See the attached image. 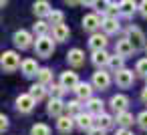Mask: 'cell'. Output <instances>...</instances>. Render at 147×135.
I'll return each mask as SVG.
<instances>
[{
    "mask_svg": "<svg viewBox=\"0 0 147 135\" xmlns=\"http://www.w3.org/2000/svg\"><path fill=\"white\" fill-rule=\"evenodd\" d=\"M115 81L121 89H129L133 85V71H127V69H121L115 73Z\"/></svg>",
    "mask_w": 147,
    "mask_h": 135,
    "instance_id": "cell-5",
    "label": "cell"
},
{
    "mask_svg": "<svg viewBox=\"0 0 147 135\" xmlns=\"http://www.w3.org/2000/svg\"><path fill=\"white\" fill-rule=\"evenodd\" d=\"M109 61H111V57L105 53V49L93 51V65L95 67H105V65H109Z\"/></svg>",
    "mask_w": 147,
    "mask_h": 135,
    "instance_id": "cell-18",
    "label": "cell"
},
{
    "mask_svg": "<svg viewBox=\"0 0 147 135\" xmlns=\"http://www.w3.org/2000/svg\"><path fill=\"white\" fill-rule=\"evenodd\" d=\"M75 93H77V97H79L81 101H89L93 89H91V85H87V83H79L77 89H75Z\"/></svg>",
    "mask_w": 147,
    "mask_h": 135,
    "instance_id": "cell-21",
    "label": "cell"
},
{
    "mask_svg": "<svg viewBox=\"0 0 147 135\" xmlns=\"http://www.w3.org/2000/svg\"><path fill=\"white\" fill-rule=\"evenodd\" d=\"M12 41H14V45L18 49H28L32 45V34L28 30H16L14 36H12Z\"/></svg>",
    "mask_w": 147,
    "mask_h": 135,
    "instance_id": "cell-4",
    "label": "cell"
},
{
    "mask_svg": "<svg viewBox=\"0 0 147 135\" xmlns=\"http://www.w3.org/2000/svg\"><path fill=\"white\" fill-rule=\"evenodd\" d=\"M67 61H69V65H73V67H81V65L85 63V55H83L81 49H73V51H69Z\"/></svg>",
    "mask_w": 147,
    "mask_h": 135,
    "instance_id": "cell-15",
    "label": "cell"
},
{
    "mask_svg": "<svg viewBox=\"0 0 147 135\" xmlns=\"http://www.w3.org/2000/svg\"><path fill=\"white\" fill-rule=\"evenodd\" d=\"M89 47L93 51H101L107 47V34H93L91 41H89Z\"/></svg>",
    "mask_w": 147,
    "mask_h": 135,
    "instance_id": "cell-20",
    "label": "cell"
},
{
    "mask_svg": "<svg viewBox=\"0 0 147 135\" xmlns=\"http://www.w3.org/2000/svg\"><path fill=\"white\" fill-rule=\"evenodd\" d=\"M47 32H49V24H47L45 20H38V22L34 24V34H36V36H47Z\"/></svg>",
    "mask_w": 147,
    "mask_h": 135,
    "instance_id": "cell-32",
    "label": "cell"
},
{
    "mask_svg": "<svg viewBox=\"0 0 147 135\" xmlns=\"http://www.w3.org/2000/svg\"><path fill=\"white\" fill-rule=\"evenodd\" d=\"M129 41L133 43V47H135V49H141V47L145 45V34H143L139 28L131 26V28H129Z\"/></svg>",
    "mask_w": 147,
    "mask_h": 135,
    "instance_id": "cell-13",
    "label": "cell"
},
{
    "mask_svg": "<svg viewBox=\"0 0 147 135\" xmlns=\"http://www.w3.org/2000/svg\"><path fill=\"white\" fill-rule=\"evenodd\" d=\"M49 20H51V24H63L65 14H63L61 10H53V12L49 14Z\"/></svg>",
    "mask_w": 147,
    "mask_h": 135,
    "instance_id": "cell-33",
    "label": "cell"
},
{
    "mask_svg": "<svg viewBox=\"0 0 147 135\" xmlns=\"http://www.w3.org/2000/svg\"><path fill=\"white\" fill-rule=\"evenodd\" d=\"M133 51H135V47H133V43H131L129 38H121V41H117V47H115V53H117V55H121V57H129V55H133Z\"/></svg>",
    "mask_w": 147,
    "mask_h": 135,
    "instance_id": "cell-7",
    "label": "cell"
},
{
    "mask_svg": "<svg viewBox=\"0 0 147 135\" xmlns=\"http://www.w3.org/2000/svg\"><path fill=\"white\" fill-rule=\"evenodd\" d=\"M101 24H103V22H101L99 14H85V16H83V28H85V30H89V32L97 30Z\"/></svg>",
    "mask_w": 147,
    "mask_h": 135,
    "instance_id": "cell-6",
    "label": "cell"
},
{
    "mask_svg": "<svg viewBox=\"0 0 147 135\" xmlns=\"http://www.w3.org/2000/svg\"><path fill=\"white\" fill-rule=\"evenodd\" d=\"M109 83H111V79H109V73H105V71H97V73H93V85H95V89H107L109 87Z\"/></svg>",
    "mask_w": 147,
    "mask_h": 135,
    "instance_id": "cell-9",
    "label": "cell"
},
{
    "mask_svg": "<svg viewBox=\"0 0 147 135\" xmlns=\"http://www.w3.org/2000/svg\"><path fill=\"white\" fill-rule=\"evenodd\" d=\"M34 105H36V99H34L30 93L16 97V109H18L20 113H30V111L34 109Z\"/></svg>",
    "mask_w": 147,
    "mask_h": 135,
    "instance_id": "cell-3",
    "label": "cell"
},
{
    "mask_svg": "<svg viewBox=\"0 0 147 135\" xmlns=\"http://www.w3.org/2000/svg\"><path fill=\"white\" fill-rule=\"evenodd\" d=\"M89 135H105V129L103 127H97V129H91Z\"/></svg>",
    "mask_w": 147,
    "mask_h": 135,
    "instance_id": "cell-41",
    "label": "cell"
},
{
    "mask_svg": "<svg viewBox=\"0 0 147 135\" xmlns=\"http://www.w3.org/2000/svg\"><path fill=\"white\" fill-rule=\"evenodd\" d=\"M93 113H79L77 115V125H79V129H87V131H91L93 129V117H91Z\"/></svg>",
    "mask_w": 147,
    "mask_h": 135,
    "instance_id": "cell-17",
    "label": "cell"
},
{
    "mask_svg": "<svg viewBox=\"0 0 147 135\" xmlns=\"http://www.w3.org/2000/svg\"><path fill=\"white\" fill-rule=\"evenodd\" d=\"M0 63H2V69L6 71V73H12V71H16L22 63H20V57L14 53V51H6V53H2V59H0Z\"/></svg>",
    "mask_w": 147,
    "mask_h": 135,
    "instance_id": "cell-2",
    "label": "cell"
},
{
    "mask_svg": "<svg viewBox=\"0 0 147 135\" xmlns=\"http://www.w3.org/2000/svg\"><path fill=\"white\" fill-rule=\"evenodd\" d=\"M97 125H99V127H103V129H109V127L113 125V117H111V115H107V113H101V115H99Z\"/></svg>",
    "mask_w": 147,
    "mask_h": 135,
    "instance_id": "cell-31",
    "label": "cell"
},
{
    "mask_svg": "<svg viewBox=\"0 0 147 135\" xmlns=\"http://www.w3.org/2000/svg\"><path fill=\"white\" fill-rule=\"evenodd\" d=\"M61 85L65 87V89H77V85H79V77H77V73H73V71H67V73H63L61 75Z\"/></svg>",
    "mask_w": 147,
    "mask_h": 135,
    "instance_id": "cell-8",
    "label": "cell"
},
{
    "mask_svg": "<svg viewBox=\"0 0 147 135\" xmlns=\"http://www.w3.org/2000/svg\"><path fill=\"white\" fill-rule=\"evenodd\" d=\"M117 135H133V133H131L127 127H123V129H119V131H117Z\"/></svg>",
    "mask_w": 147,
    "mask_h": 135,
    "instance_id": "cell-42",
    "label": "cell"
},
{
    "mask_svg": "<svg viewBox=\"0 0 147 135\" xmlns=\"http://www.w3.org/2000/svg\"><path fill=\"white\" fill-rule=\"evenodd\" d=\"M123 59L125 57H121V55H115V57H111V61H109V67L117 73V71H121L123 69Z\"/></svg>",
    "mask_w": 147,
    "mask_h": 135,
    "instance_id": "cell-30",
    "label": "cell"
},
{
    "mask_svg": "<svg viewBox=\"0 0 147 135\" xmlns=\"http://www.w3.org/2000/svg\"><path fill=\"white\" fill-rule=\"evenodd\" d=\"M67 109H69L71 115H79V113H81V105H79V101H71V103L67 105Z\"/></svg>",
    "mask_w": 147,
    "mask_h": 135,
    "instance_id": "cell-34",
    "label": "cell"
},
{
    "mask_svg": "<svg viewBox=\"0 0 147 135\" xmlns=\"http://www.w3.org/2000/svg\"><path fill=\"white\" fill-rule=\"evenodd\" d=\"M32 10H34V14L36 16H40V18H45V16H49L53 10H51V2L49 0H36V2L32 4Z\"/></svg>",
    "mask_w": 147,
    "mask_h": 135,
    "instance_id": "cell-10",
    "label": "cell"
},
{
    "mask_svg": "<svg viewBox=\"0 0 147 135\" xmlns=\"http://www.w3.org/2000/svg\"><path fill=\"white\" fill-rule=\"evenodd\" d=\"M73 125H75V121L71 117H59V121H57V129L61 133H71L73 131Z\"/></svg>",
    "mask_w": 147,
    "mask_h": 135,
    "instance_id": "cell-23",
    "label": "cell"
},
{
    "mask_svg": "<svg viewBox=\"0 0 147 135\" xmlns=\"http://www.w3.org/2000/svg\"><path fill=\"white\" fill-rule=\"evenodd\" d=\"M145 87H147V81H145Z\"/></svg>",
    "mask_w": 147,
    "mask_h": 135,
    "instance_id": "cell-47",
    "label": "cell"
},
{
    "mask_svg": "<svg viewBox=\"0 0 147 135\" xmlns=\"http://www.w3.org/2000/svg\"><path fill=\"white\" fill-rule=\"evenodd\" d=\"M69 34H71V30H69L67 24H55V26H53V36H55V41L65 43V41L69 38Z\"/></svg>",
    "mask_w": 147,
    "mask_h": 135,
    "instance_id": "cell-14",
    "label": "cell"
},
{
    "mask_svg": "<svg viewBox=\"0 0 147 135\" xmlns=\"http://www.w3.org/2000/svg\"><path fill=\"white\" fill-rule=\"evenodd\" d=\"M87 109H89V113H93V115H101V113H103V101H101V99H89Z\"/></svg>",
    "mask_w": 147,
    "mask_h": 135,
    "instance_id": "cell-24",
    "label": "cell"
},
{
    "mask_svg": "<svg viewBox=\"0 0 147 135\" xmlns=\"http://www.w3.org/2000/svg\"><path fill=\"white\" fill-rule=\"evenodd\" d=\"M127 105H129V99H127L125 95H113V97H111V107H113L117 113L125 111Z\"/></svg>",
    "mask_w": 147,
    "mask_h": 135,
    "instance_id": "cell-16",
    "label": "cell"
},
{
    "mask_svg": "<svg viewBox=\"0 0 147 135\" xmlns=\"http://www.w3.org/2000/svg\"><path fill=\"white\" fill-rule=\"evenodd\" d=\"M119 12H121V8H119L117 4H111V6H109V10H107L105 14H107V16H113V18H117V14H119Z\"/></svg>",
    "mask_w": 147,
    "mask_h": 135,
    "instance_id": "cell-38",
    "label": "cell"
},
{
    "mask_svg": "<svg viewBox=\"0 0 147 135\" xmlns=\"http://www.w3.org/2000/svg\"><path fill=\"white\" fill-rule=\"evenodd\" d=\"M117 123L121 127H129V125H133V115L127 111H121V113H117Z\"/></svg>",
    "mask_w": 147,
    "mask_h": 135,
    "instance_id": "cell-25",
    "label": "cell"
},
{
    "mask_svg": "<svg viewBox=\"0 0 147 135\" xmlns=\"http://www.w3.org/2000/svg\"><path fill=\"white\" fill-rule=\"evenodd\" d=\"M141 99H143V101H145V103H147V87H145V89H143V93H141Z\"/></svg>",
    "mask_w": 147,
    "mask_h": 135,
    "instance_id": "cell-44",
    "label": "cell"
},
{
    "mask_svg": "<svg viewBox=\"0 0 147 135\" xmlns=\"http://www.w3.org/2000/svg\"><path fill=\"white\" fill-rule=\"evenodd\" d=\"M36 77H38V83H42V85L53 83V73H51V69H40Z\"/></svg>",
    "mask_w": 147,
    "mask_h": 135,
    "instance_id": "cell-26",
    "label": "cell"
},
{
    "mask_svg": "<svg viewBox=\"0 0 147 135\" xmlns=\"http://www.w3.org/2000/svg\"><path fill=\"white\" fill-rule=\"evenodd\" d=\"M95 0H81V4H87V6H93Z\"/></svg>",
    "mask_w": 147,
    "mask_h": 135,
    "instance_id": "cell-45",
    "label": "cell"
},
{
    "mask_svg": "<svg viewBox=\"0 0 147 135\" xmlns=\"http://www.w3.org/2000/svg\"><path fill=\"white\" fill-rule=\"evenodd\" d=\"M55 51V43L51 36H38L36 38V45H34V53L42 59H49Z\"/></svg>",
    "mask_w": 147,
    "mask_h": 135,
    "instance_id": "cell-1",
    "label": "cell"
},
{
    "mask_svg": "<svg viewBox=\"0 0 147 135\" xmlns=\"http://www.w3.org/2000/svg\"><path fill=\"white\" fill-rule=\"evenodd\" d=\"M30 135H51V129H49V125H45V123H36V125L30 129Z\"/></svg>",
    "mask_w": 147,
    "mask_h": 135,
    "instance_id": "cell-28",
    "label": "cell"
},
{
    "mask_svg": "<svg viewBox=\"0 0 147 135\" xmlns=\"http://www.w3.org/2000/svg\"><path fill=\"white\" fill-rule=\"evenodd\" d=\"M30 95H32L36 101L45 99V85H42V83H38V85H32V87H30Z\"/></svg>",
    "mask_w": 147,
    "mask_h": 135,
    "instance_id": "cell-27",
    "label": "cell"
},
{
    "mask_svg": "<svg viewBox=\"0 0 147 135\" xmlns=\"http://www.w3.org/2000/svg\"><path fill=\"white\" fill-rule=\"evenodd\" d=\"M65 107H67V105H65L61 99L53 97V99L49 101V105H47V113H49V115H55V117H61V113H63Z\"/></svg>",
    "mask_w": 147,
    "mask_h": 135,
    "instance_id": "cell-11",
    "label": "cell"
},
{
    "mask_svg": "<svg viewBox=\"0 0 147 135\" xmlns=\"http://www.w3.org/2000/svg\"><path fill=\"white\" fill-rule=\"evenodd\" d=\"M20 69H22V73L26 75V77H34V75H38V67H36V61H32V59H26V61H22V65H20Z\"/></svg>",
    "mask_w": 147,
    "mask_h": 135,
    "instance_id": "cell-19",
    "label": "cell"
},
{
    "mask_svg": "<svg viewBox=\"0 0 147 135\" xmlns=\"http://www.w3.org/2000/svg\"><path fill=\"white\" fill-rule=\"evenodd\" d=\"M139 14H141L143 18H147V0H143V2L139 4Z\"/></svg>",
    "mask_w": 147,
    "mask_h": 135,
    "instance_id": "cell-39",
    "label": "cell"
},
{
    "mask_svg": "<svg viewBox=\"0 0 147 135\" xmlns=\"http://www.w3.org/2000/svg\"><path fill=\"white\" fill-rule=\"evenodd\" d=\"M145 53H147V49H145Z\"/></svg>",
    "mask_w": 147,
    "mask_h": 135,
    "instance_id": "cell-48",
    "label": "cell"
},
{
    "mask_svg": "<svg viewBox=\"0 0 147 135\" xmlns=\"http://www.w3.org/2000/svg\"><path fill=\"white\" fill-rule=\"evenodd\" d=\"M119 8H121V14L129 18V16L135 14V10H139V4L135 2V0H121V2H119Z\"/></svg>",
    "mask_w": 147,
    "mask_h": 135,
    "instance_id": "cell-12",
    "label": "cell"
},
{
    "mask_svg": "<svg viewBox=\"0 0 147 135\" xmlns=\"http://www.w3.org/2000/svg\"><path fill=\"white\" fill-rule=\"evenodd\" d=\"M8 2V0H0V4H2V8H4V4Z\"/></svg>",
    "mask_w": 147,
    "mask_h": 135,
    "instance_id": "cell-46",
    "label": "cell"
},
{
    "mask_svg": "<svg viewBox=\"0 0 147 135\" xmlns=\"http://www.w3.org/2000/svg\"><path fill=\"white\" fill-rule=\"evenodd\" d=\"M139 75H143V77H147V59H141L139 63H137V69H135Z\"/></svg>",
    "mask_w": 147,
    "mask_h": 135,
    "instance_id": "cell-35",
    "label": "cell"
},
{
    "mask_svg": "<svg viewBox=\"0 0 147 135\" xmlns=\"http://www.w3.org/2000/svg\"><path fill=\"white\" fill-rule=\"evenodd\" d=\"M63 91H65V87H63V85H53V89H51L53 97H57V99H61V97H63Z\"/></svg>",
    "mask_w": 147,
    "mask_h": 135,
    "instance_id": "cell-37",
    "label": "cell"
},
{
    "mask_svg": "<svg viewBox=\"0 0 147 135\" xmlns=\"http://www.w3.org/2000/svg\"><path fill=\"white\" fill-rule=\"evenodd\" d=\"M103 30H105V34H113V32H117L119 30V22H117V18H113V16H107L105 20H103Z\"/></svg>",
    "mask_w": 147,
    "mask_h": 135,
    "instance_id": "cell-22",
    "label": "cell"
},
{
    "mask_svg": "<svg viewBox=\"0 0 147 135\" xmlns=\"http://www.w3.org/2000/svg\"><path fill=\"white\" fill-rule=\"evenodd\" d=\"M109 6H111V0H95V2H93V8L97 12H103V14L109 10Z\"/></svg>",
    "mask_w": 147,
    "mask_h": 135,
    "instance_id": "cell-29",
    "label": "cell"
},
{
    "mask_svg": "<svg viewBox=\"0 0 147 135\" xmlns=\"http://www.w3.org/2000/svg\"><path fill=\"white\" fill-rule=\"evenodd\" d=\"M137 123H139L141 129H147V111H143V113L137 115Z\"/></svg>",
    "mask_w": 147,
    "mask_h": 135,
    "instance_id": "cell-36",
    "label": "cell"
},
{
    "mask_svg": "<svg viewBox=\"0 0 147 135\" xmlns=\"http://www.w3.org/2000/svg\"><path fill=\"white\" fill-rule=\"evenodd\" d=\"M65 2H67L69 6H77V4L81 2V0H65Z\"/></svg>",
    "mask_w": 147,
    "mask_h": 135,
    "instance_id": "cell-43",
    "label": "cell"
},
{
    "mask_svg": "<svg viewBox=\"0 0 147 135\" xmlns=\"http://www.w3.org/2000/svg\"><path fill=\"white\" fill-rule=\"evenodd\" d=\"M0 121H2V123H0V131L4 133V129L8 127V117L6 115H0Z\"/></svg>",
    "mask_w": 147,
    "mask_h": 135,
    "instance_id": "cell-40",
    "label": "cell"
}]
</instances>
